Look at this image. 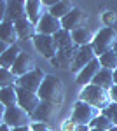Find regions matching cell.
<instances>
[{"mask_svg":"<svg viewBox=\"0 0 117 131\" xmlns=\"http://www.w3.org/2000/svg\"><path fill=\"white\" fill-rule=\"evenodd\" d=\"M80 100L93 105L98 110H105L108 105H112V96L110 91H105L101 88H98L94 84H89L86 88H82L80 91Z\"/></svg>","mask_w":117,"mask_h":131,"instance_id":"6da1fadb","label":"cell"},{"mask_svg":"<svg viewBox=\"0 0 117 131\" xmlns=\"http://www.w3.org/2000/svg\"><path fill=\"white\" fill-rule=\"evenodd\" d=\"M42 101H49V103H54V105H61L63 103V84L58 77L54 75H46V79L40 86L39 93Z\"/></svg>","mask_w":117,"mask_h":131,"instance_id":"7a4b0ae2","label":"cell"},{"mask_svg":"<svg viewBox=\"0 0 117 131\" xmlns=\"http://www.w3.org/2000/svg\"><path fill=\"white\" fill-rule=\"evenodd\" d=\"M91 46H93V49H94V52H96L98 58L103 56V54L108 52V51L115 49V46H117V33H115V30H114L112 26L101 28V30L94 35Z\"/></svg>","mask_w":117,"mask_h":131,"instance_id":"3957f363","label":"cell"},{"mask_svg":"<svg viewBox=\"0 0 117 131\" xmlns=\"http://www.w3.org/2000/svg\"><path fill=\"white\" fill-rule=\"evenodd\" d=\"M2 124H7L9 128H21V126H31V115L26 110H23L19 105H14L4 110Z\"/></svg>","mask_w":117,"mask_h":131,"instance_id":"277c9868","label":"cell"},{"mask_svg":"<svg viewBox=\"0 0 117 131\" xmlns=\"http://www.w3.org/2000/svg\"><path fill=\"white\" fill-rule=\"evenodd\" d=\"M101 114V110L94 108L93 105H89L86 101L79 100L73 105V112H72V121L77 122L79 126H89L91 122L96 119L98 115Z\"/></svg>","mask_w":117,"mask_h":131,"instance_id":"5b68a950","label":"cell"},{"mask_svg":"<svg viewBox=\"0 0 117 131\" xmlns=\"http://www.w3.org/2000/svg\"><path fill=\"white\" fill-rule=\"evenodd\" d=\"M33 46H35V49L39 51L40 54L44 56V58H47V60H52L56 54H58V46H56V40H54V37H51V35H42V33H37L33 39Z\"/></svg>","mask_w":117,"mask_h":131,"instance_id":"8992f818","label":"cell"},{"mask_svg":"<svg viewBox=\"0 0 117 131\" xmlns=\"http://www.w3.org/2000/svg\"><path fill=\"white\" fill-rule=\"evenodd\" d=\"M46 79V73L42 70H33L26 73V75H23L18 79L16 82V88H21V89H26V91H31V93H39L40 86H42V82Z\"/></svg>","mask_w":117,"mask_h":131,"instance_id":"52a82bcc","label":"cell"},{"mask_svg":"<svg viewBox=\"0 0 117 131\" xmlns=\"http://www.w3.org/2000/svg\"><path fill=\"white\" fill-rule=\"evenodd\" d=\"M18 91V105H19L23 110H26L30 115H33V112L37 110L40 107V96L37 93H31V91H26V89H21V88H16Z\"/></svg>","mask_w":117,"mask_h":131,"instance_id":"ba28073f","label":"cell"},{"mask_svg":"<svg viewBox=\"0 0 117 131\" xmlns=\"http://www.w3.org/2000/svg\"><path fill=\"white\" fill-rule=\"evenodd\" d=\"M59 114V105H54V103H49V101H42L40 107L33 112L31 115V121L35 122H52Z\"/></svg>","mask_w":117,"mask_h":131,"instance_id":"9c48e42d","label":"cell"},{"mask_svg":"<svg viewBox=\"0 0 117 131\" xmlns=\"http://www.w3.org/2000/svg\"><path fill=\"white\" fill-rule=\"evenodd\" d=\"M63 30V23L61 19L58 18H54L51 12H46L44 14V18L40 19V23L37 25V33H42V35H51V37H54L58 31Z\"/></svg>","mask_w":117,"mask_h":131,"instance_id":"30bf717a","label":"cell"},{"mask_svg":"<svg viewBox=\"0 0 117 131\" xmlns=\"http://www.w3.org/2000/svg\"><path fill=\"white\" fill-rule=\"evenodd\" d=\"M79 46H72V47H67V49H59L58 54L51 60V63L58 68H72L73 61L79 54Z\"/></svg>","mask_w":117,"mask_h":131,"instance_id":"8fae6325","label":"cell"},{"mask_svg":"<svg viewBox=\"0 0 117 131\" xmlns=\"http://www.w3.org/2000/svg\"><path fill=\"white\" fill-rule=\"evenodd\" d=\"M61 23H63V30H67V31L80 30V28H86L84 25L88 23V14L80 9H73L68 16H65L61 19Z\"/></svg>","mask_w":117,"mask_h":131,"instance_id":"7c38bea8","label":"cell"},{"mask_svg":"<svg viewBox=\"0 0 117 131\" xmlns=\"http://www.w3.org/2000/svg\"><path fill=\"white\" fill-rule=\"evenodd\" d=\"M96 58L98 56H96V52H94V49H93V46H84V47L79 49V54H77V58H75V61H73V65H72L70 70L79 73V72H82L91 61H94Z\"/></svg>","mask_w":117,"mask_h":131,"instance_id":"4fadbf2b","label":"cell"},{"mask_svg":"<svg viewBox=\"0 0 117 131\" xmlns=\"http://www.w3.org/2000/svg\"><path fill=\"white\" fill-rule=\"evenodd\" d=\"M33 70H37L35 60L30 56L28 52H21L18 61H16L14 67H12V73L19 79V77H23V75H26V73H30V72H33Z\"/></svg>","mask_w":117,"mask_h":131,"instance_id":"5bb4252c","label":"cell"},{"mask_svg":"<svg viewBox=\"0 0 117 131\" xmlns=\"http://www.w3.org/2000/svg\"><path fill=\"white\" fill-rule=\"evenodd\" d=\"M100 70H101V65H100V60L96 58L94 61H91L82 72H79L77 73V81L75 82H77L79 86L86 88V86H89V84H93V81H94V77L98 75Z\"/></svg>","mask_w":117,"mask_h":131,"instance_id":"9a60e30c","label":"cell"},{"mask_svg":"<svg viewBox=\"0 0 117 131\" xmlns=\"http://www.w3.org/2000/svg\"><path fill=\"white\" fill-rule=\"evenodd\" d=\"M28 18L26 16V2H7V12H5V19L18 23V21Z\"/></svg>","mask_w":117,"mask_h":131,"instance_id":"2e32d148","label":"cell"},{"mask_svg":"<svg viewBox=\"0 0 117 131\" xmlns=\"http://www.w3.org/2000/svg\"><path fill=\"white\" fill-rule=\"evenodd\" d=\"M46 12L47 10H46V4L44 2H40V0H28L26 2V16H28V19L33 25H39Z\"/></svg>","mask_w":117,"mask_h":131,"instance_id":"e0dca14e","label":"cell"},{"mask_svg":"<svg viewBox=\"0 0 117 131\" xmlns=\"http://www.w3.org/2000/svg\"><path fill=\"white\" fill-rule=\"evenodd\" d=\"M0 39L4 42H7V44H16V40L19 39V35H18V30H16V25L12 23V21H7L4 19L0 23Z\"/></svg>","mask_w":117,"mask_h":131,"instance_id":"ac0fdd59","label":"cell"},{"mask_svg":"<svg viewBox=\"0 0 117 131\" xmlns=\"http://www.w3.org/2000/svg\"><path fill=\"white\" fill-rule=\"evenodd\" d=\"M21 52H23V51H21L16 44H14V46H9V49L5 51L4 54H0V65H2V68L12 70V67H14V63L18 61Z\"/></svg>","mask_w":117,"mask_h":131,"instance_id":"d6986e66","label":"cell"},{"mask_svg":"<svg viewBox=\"0 0 117 131\" xmlns=\"http://www.w3.org/2000/svg\"><path fill=\"white\" fill-rule=\"evenodd\" d=\"M16 25V30H18V35H19V39L23 40H28V39H33L35 35H37V25H33L28 18H25V19L18 21V23H14Z\"/></svg>","mask_w":117,"mask_h":131,"instance_id":"ffe728a7","label":"cell"},{"mask_svg":"<svg viewBox=\"0 0 117 131\" xmlns=\"http://www.w3.org/2000/svg\"><path fill=\"white\" fill-rule=\"evenodd\" d=\"M93 84L98 86V88H101V89H105V91H110L115 86V82H114V72L107 70V68H101V70L98 72V75L94 77Z\"/></svg>","mask_w":117,"mask_h":131,"instance_id":"44dd1931","label":"cell"},{"mask_svg":"<svg viewBox=\"0 0 117 131\" xmlns=\"http://www.w3.org/2000/svg\"><path fill=\"white\" fill-rule=\"evenodd\" d=\"M75 9L70 2H67V0H58L51 9H49V12L54 16V18H58V19H63L65 16H68L72 10Z\"/></svg>","mask_w":117,"mask_h":131,"instance_id":"7402d4cb","label":"cell"},{"mask_svg":"<svg viewBox=\"0 0 117 131\" xmlns=\"http://www.w3.org/2000/svg\"><path fill=\"white\" fill-rule=\"evenodd\" d=\"M0 101H2V105L5 108L18 105V91H16V86L0 89Z\"/></svg>","mask_w":117,"mask_h":131,"instance_id":"603a6c76","label":"cell"},{"mask_svg":"<svg viewBox=\"0 0 117 131\" xmlns=\"http://www.w3.org/2000/svg\"><path fill=\"white\" fill-rule=\"evenodd\" d=\"M72 39L75 42V46L84 47V46H91V44H93L94 35H91V31H89L88 28H80V30L72 31Z\"/></svg>","mask_w":117,"mask_h":131,"instance_id":"cb8c5ba5","label":"cell"},{"mask_svg":"<svg viewBox=\"0 0 117 131\" xmlns=\"http://www.w3.org/2000/svg\"><path fill=\"white\" fill-rule=\"evenodd\" d=\"M54 40H56V46L58 49H67V47H72L75 46V42L72 39V31H67V30H61L54 35Z\"/></svg>","mask_w":117,"mask_h":131,"instance_id":"d4e9b609","label":"cell"},{"mask_svg":"<svg viewBox=\"0 0 117 131\" xmlns=\"http://www.w3.org/2000/svg\"><path fill=\"white\" fill-rule=\"evenodd\" d=\"M98 60H100L101 68H107V70H112V72L117 70V54H115V49L105 52V54H103V56H100Z\"/></svg>","mask_w":117,"mask_h":131,"instance_id":"484cf974","label":"cell"},{"mask_svg":"<svg viewBox=\"0 0 117 131\" xmlns=\"http://www.w3.org/2000/svg\"><path fill=\"white\" fill-rule=\"evenodd\" d=\"M89 128H94V129H103V131H112L115 128V124L110 121L108 117H105L103 114H100L94 121L89 124Z\"/></svg>","mask_w":117,"mask_h":131,"instance_id":"4316f807","label":"cell"},{"mask_svg":"<svg viewBox=\"0 0 117 131\" xmlns=\"http://www.w3.org/2000/svg\"><path fill=\"white\" fill-rule=\"evenodd\" d=\"M18 82V77L12 73V70H7V68H0V88H12L16 86Z\"/></svg>","mask_w":117,"mask_h":131,"instance_id":"83f0119b","label":"cell"},{"mask_svg":"<svg viewBox=\"0 0 117 131\" xmlns=\"http://www.w3.org/2000/svg\"><path fill=\"white\" fill-rule=\"evenodd\" d=\"M101 114H103L105 117H108V119H110V121H112V122L117 126V103L108 105L105 110H101Z\"/></svg>","mask_w":117,"mask_h":131,"instance_id":"f1b7e54d","label":"cell"},{"mask_svg":"<svg viewBox=\"0 0 117 131\" xmlns=\"http://www.w3.org/2000/svg\"><path fill=\"white\" fill-rule=\"evenodd\" d=\"M31 131H52L46 122H31Z\"/></svg>","mask_w":117,"mask_h":131,"instance_id":"f546056e","label":"cell"},{"mask_svg":"<svg viewBox=\"0 0 117 131\" xmlns=\"http://www.w3.org/2000/svg\"><path fill=\"white\" fill-rule=\"evenodd\" d=\"M77 126H79L77 122H73L72 119H68V121L63 122V128H61V129H63V131H75V129H77Z\"/></svg>","mask_w":117,"mask_h":131,"instance_id":"4dcf8cb0","label":"cell"},{"mask_svg":"<svg viewBox=\"0 0 117 131\" xmlns=\"http://www.w3.org/2000/svg\"><path fill=\"white\" fill-rule=\"evenodd\" d=\"M110 96H112V103H117V84L110 89Z\"/></svg>","mask_w":117,"mask_h":131,"instance_id":"1f68e13d","label":"cell"},{"mask_svg":"<svg viewBox=\"0 0 117 131\" xmlns=\"http://www.w3.org/2000/svg\"><path fill=\"white\" fill-rule=\"evenodd\" d=\"M115 19V14H114V12H107V14H105V21H107V23H110V21H114Z\"/></svg>","mask_w":117,"mask_h":131,"instance_id":"d6a6232c","label":"cell"},{"mask_svg":"<svg viewBox=\"0 0 117 131\" xmlns=\"http://www.w3.org/2000/svg\"><path fill=\"white\" fill-rule=\"evenodd\" d=\"M12 131H31V126H21V128H14Z\"/></svg>","mask_w":117,"mask_h":131,"instance_id":"836d02e7","label":"cell"},{"mask_svg":"<svg viewBox=\"0 0 117 131\" xmlns=\"http://www.w3.org/2000/svg\"><path fill=\"white\" fill-rule=\"evenodd\" d=\"M75 131H91V128H89V126H77Z\"/></svg>","mask_w":117,"mask_h":131,"instance_id":"e575fe53","label":"cell"},{"mask_svg":"<svg viewBox=\"0 0 117 131\" xmlns=\"http://www.w3.org/2000/svg\"><path fill=\"white\" fill-rule=\"evenodd\" d=\"M0 131H12V128H9L7 124H2V128H0Z\"/></svg>","mask_w":117,"mask_h":131,"instance_id":"d590c367","label":"cell"},{"mask_svg":"<svg viewBox=\"0 0 117 131\" xmlns=\"http://www.w3.org/2000/svg\"><path fill=\"white\" fill-rule=\"evenodd\" d=\"M114 82L117 84V70H114Z\"/></svg>","mask_w":117,"mask_h":131,"instance_id":"8d00e7d4","label":"cell"},{"mask_svg":"<svg viewBox=\"0 0 117 131\" xmlns=\"http://www.w3.org/2000/svg\"><path fill=\"white\" fill-rule=\"evenodd\" d=\"M91 131H103V129H94V128H91Z\"/></svg>","mask_w":117,"mask_h":131,"instance_id":"74e56055","label":"cell"},{"mask_svg":"<svg viewBox=\"0 0 117 131\" xmlns=\"http://www.w3.org/2000/svg\"><path fill=\"white\" fill-rule=\"evenodd\" d=\"M112 131H117V126H115V128H114V129H112Z\"/></svg>","mask_w":117,"mask_h":131,"instance_id":"f35d334b","label":"cell"},{"mask_svg":"<svg viewBox=\"0 0 117 131\" xmlns=\"http://www.w3.org/2000/svg\"><path fill=\"white\" fill-rule=\"evenodd\" d=\"M115 54H117V46H115Z\"/></svg>","mask_w":117,"mask_h":131,"instance_id":"ab89813d","label":"cell"}]
</instances>
